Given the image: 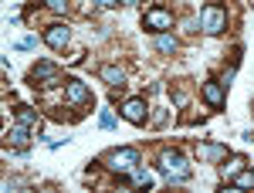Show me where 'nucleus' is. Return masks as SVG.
Masks as SVG:
<instances>
[{
    "instance_id": "1",
    "label": "nucleus",
    "mask_w": 254,
    "mask_h": 193,
    "mask_svg": "<svg viewBox=\"0 0 254 193\" xmlns=\"http://www.w3.org/2000/svg\"><path fill=\"white\" fill-rule=\"evenodd\" d=\"M159 170L166 173L170 183L190 180V163L183 159V153H176V149H163V153H159Z\"/></svg>"
},
{
    "instance_id": "2",
    "label": "nucleus",
    "mask_w": 254,
    "mask_h": 193,
    "mask_svg": "<svg viewBox=\"0 0 254 193\" xmlns=\"http://www.w3.org/2000/svg\"><path fill=\"white\" fill-rule=\"evenodd\" d=\"M224 27H227V10L220 3H207L200 10V31L203 34H220Z\"/></svg>"
},
{
    "instance_id": "3",
    "label": "nucleus",
    "mask_w": 254,
    "mask_h": 193,
    "mask_svg": "<svg viewBox=\"0 0 254 193\" xmlns=\"http://www.w3.org/2000/svg\"><path fill=\"white\" fill-rule=\"evenodd\" d=\"M105 163H109V170H116V173H136L139 170V153L132 146H126V149H116V153L105 156Z\"/></svg>"
},
{
    "instance_id": "4",
    "label": "nucleus",
    "mask_w": 254,
    "mask_h": 193,
    "mask_svg": "<svg viewBox=\"0 0 254 193\" xmlns=\"http://www.w3.org/2000/svg\"><path fill=\"white\" fill-rule=\"evenodd\" d=\"M146 27L156 31V34H163V31L173 27V14H170L166 7H149V10H146Z\"/></svg>"
},
{
    "instance_id": "5",
    "label": "nucleus",
    "mask_w": 254,
    "mask_h": 193,
    "mask_svg": "<svg viewBox=\"0 0 254 193\" xmlns=\"http://www.w3.org/2000/svg\"><path fill=\"white\" fill-rule=\"evenodd\" d=\"M64 98H68V105H88L92 102V92H88L85 81L71 78V81H64Z\"/></svg>"
},
{
    "instance_id": "6",
    "label": "nucleus",
    "mask_w": 254,
    "mask_h": 193,
    "mask_svg": "<svg viewBox=\"0 0 254 193\" xmlns=\"http://www.w3.org/2000/svg\"><path fill=\"white\" fill-rule=\"evenodd\" d=\"M200 95H203V102H207L210 109H224V102H227L224 81H207V85L200 88Z\"/></svg>"
},
{
    "instance_id": "7",
    "label": "nucleus",
    "mask_w": 254,
    "mask_h": 193,
    "mask_svg": "<svg viewBox=\"0 0 254 193\" xmlns=\"http://www.w3.org/2000/svg\"><path fill=\"white\" fill-rule=\"evenodd\" d=\"M122 116L129 119L132 126H142L146 116H149V109H146V102H142V98H129V102L122 105Z\"/></svg>"
},
{
    "instance_id": "8",
    "label": "nucleus",
    "mask_w": 254,
    "mask_h": 193,
    "mask_svg": "<svg viewBox=\"0 0 254 193\" xmlns=\"http://www.w3.org/2000/svg\"><path fill=\"white\" fill-rule=\"evenodd\" d=\"M44 41H48L51 48H64V44H68V27H64V24H51V27L44 31Z\"/></svg>"
},
{
    "instance_id": "9",
    "label": "nucleus",
    "mask_w": 254,
    "mask_h": 193,
    "mask_svg": "<svg viewBox=\"0 0 254 193\" xmlns=\"http://www.w3.org/2000/svg\"><path fill=\"white\" fill-rule=\"evenodd\" d=\"M102 81H105L109 88H122V85H126V71L116 68V64H105V68H102Z\"/></svg>"
},
{
    "instance_id": "10",
    "label": "nucleus",
    "mask_w": 254,
    "mask_h": 193,
    "mask_svg": "<svg viewBox=\"0 0 254 193\" xmlns=\"http://www.w3.org/2000/svg\"><path fill=\"white\" fill-rule=\"evenodd\" d=\"M34 132V129H27V126H14V129H10V132H7V142H10V146H14V149H27V135Z\"/></svg>"
},
{
    "instance_id": "11",
    "label": "nucleus",
    "mask_w": 254,
    "mask_h": 193,
    "mask_svg": "<svg viewBox=\"0 0 254 193\" xmlns=\"http://www.w3.org/2000/svg\"><path fill=\"white\" fill-rule=\"evenodd\" d=\"M244 166H248V159H244V156H231V159H224V166H220V176H224V180H234V176L241 173Z\"/></svg>"
},
{
    "instance_id": "12",
    "label": "nucleus",
    "mask_w": 254,
    "mask_h": 193,
    "mask_svg": "<svg viewBox=\"0 0 254 193\" xmlns=\"http://www.w3.org/2000/svg\"><path fill=\"white\" fill-rule=\"evenodd\" d=\"M17 122H20V126H27V129H34V132L41 129V116L31 109V105H20V109H17Z\"/></svg>"
},
{
    "instance_id": "13",
    "label": "nucleus",
    "mask_w": 254,
    "mask_h": 193,
    "mask_svg": "<svg viewBox=\"0 0 254 193\" xmlns=\"http://www.w3.org/2000/svg\"><path fill=\"white\" fill-rule=\"evenodd\" d=\"M55 75H58V68H55L51 61H41V64L31 68V81H51Z\"/></svg>"
},
{
    "instance_id": "14",
    "label": "nucleus",
    "mask_w": 254,
    "mask_h": 193,
    "mask_svg": "<svg viewBox=\"0 0 254 193\" xmlns=\"http://www.w3.org/2000/svg\"><path fill=\"white\" fill-rule=\"evenodd\" d=\"M196 153H200V159H210V163H217V159H227V149H224V146H214V142L196 146Z\"/></svg>"
},
{
    "instance_id": "15",
    "label": "nucleus",
    "mask_w": 254,
    "mask_h": 193,
    "mask_svg": "<svg viewBox=\"0 0 254 193\" xmlns=\"http://www.w3.org/2000/svg\"><path fill=\"white\" fill-rule=\"evenodd\" d=\"M156 51L173 55V51H176V38H173V34H166V31H163V34H156Z\"/></svg>"
},
{
    "instance_id": "16",
    "label": "nucleus",
    "mask_w": 254,
    "mask_h": 193,
    "mask_svg": "<svg viewBox=\"0 0 254 193\" xmlns=\"http://www.w3.org/2000/svg\"><path fill=\"white\" fill-rule=\"evenodd\" d=\"M234 187H241V190H254V173L241 170V173L234 176Z\"/></svg>"
},
{
    "instance_id": "17",
    "label": "nucleus",
    "mask_w": 254,
    "mask_h": 193,
    "mask_svg": "<svg viewBox=\"0 0 254 193\" xmlns=\"http://www.w3.org/2000/svg\"><path fill=\"white\" fill-rule=\"evenodd\" d=\"M132 180H136V187H146V190L153 187V173H146V170H136V173H132Z\"/></svg>"
},
{
    "instance_id": "18",
    "label": "nucleus",
    "mask_w": 254,
    "mask_h": 193,
    "mask_svg": "<svg viewBox=\"0 0 254 193\" xmlns=\"http://www.w3.org/2000/svg\"><path fill=\"white\" fill-rule=\"evenodd\" d=\"M102 126L112 129V126H116V116H112V112H102Z\"/></svg>"
},
{
    "instance_id": "19",
    "label": "nucleus",
    "mask_w": 254,
    "mask_h": 193,
    "mask_svg": "<svg viewBox=\"0 0 254 193\" xmlns=\"http://www.w3.org/2000/svg\"><path fill=\"white\" fill-rule=\"evenodd\" d=\"M48 7H51V10H64V7H68V0H48Z\"/></svg>"
},
{
    "instance_id": "20",
    "label": "nucleus",
    "mask_w": 254,
    "mask_h": 193,
    "mask_svg": "<svg viewBox=\"0 0 254 193\" xmlns=\"http://www.w3.org/2000/svg\"><path fill=\"white\" fill-rule=\"evenodd\" d=\"M173 102H176V105H187V92H180V88H176V92H173Z\"/></svg>"
},
{
    "instance_id": "21",
    "label": "nucleus",
    "mask_w": 254,
    "mask_h": 193,
    "mask_svg": "<svg viewBox=\"0 0 254 193\" xmlns=\"http://www.w3.org/2000/svg\"><path fill=\"white\" fill-rule=\"evenodd\" d=\"M95 3H102V7H112V3H119V0H95Z\"/></svg>"
},
{
    "instance_id": "22",
    "label": "nucleus",
    "mask_w": 254,
    "mask_h": 193,
    "mask_svg": "<svg viewBox=\"0 0 254 193\" xmlns=\"http://www.w3.org/2000/svg\"><path fill=\"white\" fill-rule=\"evenodd\" d=\"M119 3H129V7H132V3H142V0H119Z\"/></svg>"
}]
</instances>
